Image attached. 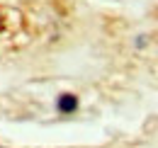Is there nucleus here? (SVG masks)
<instances>
[{
	"label": "nucleus",
	"instance_id": "1",
	"mask_svg": "<svg viewBox=\"0 0 158 148\" xmlns=\"http://www.w3.org/2000/svg\"><path fill=\"white\" fill-rule=\"evenodd\" d=\"M76 109H78V100H76V95H61V97H59V112L68 114V112H76Z\"/></svg>",
	"mask_w": 158,
	"mask_h": 148
},
{
	"label": "nucleus",
	"instance_id": "2",
	"mask_svg": "<svg viewBox=\"0 0 158 148\" xmlns=\"http://www.w3.org/2000/svg\"><path fill=\"white\" fill-rule=\"evenodd\" d=\"M0 29H2V19H0Z\"/></svg>",
	"mask_w": 158,
	"mask_h": 148
}]
</instances>
